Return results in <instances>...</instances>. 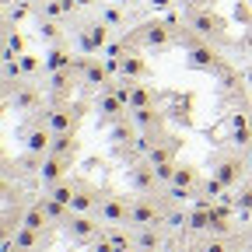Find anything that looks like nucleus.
<instances>
[{"label":"nucleus","mask_w":252,"mask_h":252,"mask_svg":"<svg viewBox=\"0 0 252 252\" xmlns=\"http://www.w3.org/2000/svg\"><path fill=\"white\" fill-rule=\"evenodd\" d=\"M91 231H94V228H91V220H84V217H81V220H74V235H77V238H88Z\"/></svg>","instance_id":"f257e3e1"},{"label":"nucleus","mask_w":252,"mask_h":252,"mask_svg":"<svg viewBox=\"0 0 252 252\" xmlns=\"http://www.w3.org/2000/svg\"><path fill=\"white\" fill-rule=\"evenodd\" d=\"M39 224H42V214H39V210L28 214V228H39Z\"/></svg>","instance_id":"f03ea898"},{"label":"nucleus","mask_w":252,"mask_h":252,"mask_svg":"<svg viewBox=\"0 0 252 252\" xmlns=\"http://www.w3.org/2000/svg\"><path fill=\"white\" fill-rule=\"evenodd\" d=\"M207 252H224V245H217V242H214V245H210Z\"/></svg>","instance_id":"7ed1b4c3"}]
</instances>
